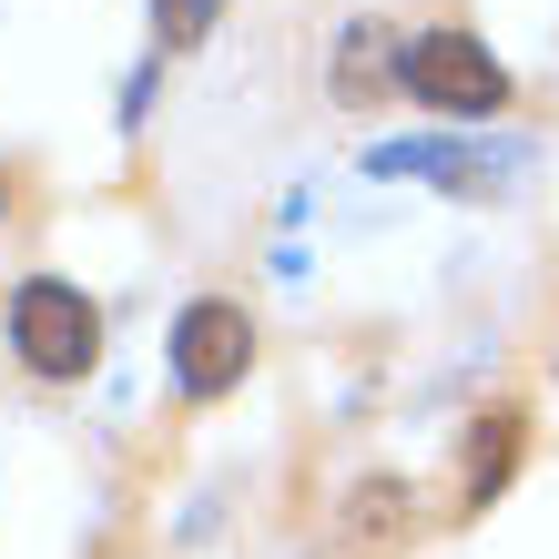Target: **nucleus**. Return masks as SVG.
<instances>
[{"instance_id": "obj_1", "label": "nucleus", "mask_w": 559, "mask_h": 559, "mask_svg": "<svg viewBox=\"0 0 559 559\" xmlns=\"http://www.w3.org/2000/svg\"><path fill=\"white\" fill-rule=\"evenodd\" d=\"M11 356H21L41 386L92 377V356H103V316H92V295L61 285V275H31V285L11 295Z\"/></svg>"}, {"instance_id": "obj_2", "label": "nucleus", "mask_w": 559, "mask_h": 559, "mask_svg": "<svg viewBox=\"0 0 559 559\" xmlns=\"http://www.w3.org/2000/svg\"><path fill=\"white\" fill-rule=\"evenodd\" d=\"M397 92H417V103L448 112V122L509 112V72L468 41V31H417V41H397Z\"/></svg>"}, {"instance_id": "obj_3", "label": "nucleus", "mask_w": 559, "mask_h": 559, "mask_svg": "<svg viewBox=\"0 0 559 559\" xmlns=\"http://www.w3.org/2000/svg\"><path fill=\"white\" fill-rule=\"evenodd\" d=\"M245 367H254V325H245V306L204 295V306L174 316V386H183V397H224Z\"/></svg>"}, {"instance_id": "obj_4", "label": "nucleus", "mask_w": 559, "mask_h": 559, "mask_svg": "<svg viewBox=\"0 0 559 559\" xmlns=\"http://www.w3.org/2000/svg\"><path fill=\"white\" fill-rule=\"evenodd\" d=\"M367 174H427V183L488 193V183H509V163H468L457 143H377V153H367Z\"/></svg>"}, {"instance_id": "obj_5", "label": "nucleus", "mask_w": 559, "mask_h": 559, "mask_svg": "<svg viewBox=\"0 0 559 559\" xmlns=\"http://www.w3.org/2000/svg\"><path fill=\"white\" fill-rule=\"evenodd\" d=\"M519 448H530V417H519V407H488V417L468 427V499H478V509H488V499L509 488Z\"/></svg>"}, {"instance_id": "obj_6", "label": "nucleus", "mask_w": 559, "mask_h": 559, "mask_svg": "<svg viewBox=\"0 0 559 559\" xmlns=\"http://www.w3.org/2000/svg\"><path fill=\"white\" fill-rule=\"evenodd\" d=\"M377 51H386V31H367V21L336 41V103H377V92L397 82V61H377Z\"/></svg>"}, {"instance_id": "obj_7", "label": "nucleus", "mask_w": 559, "mask_h": 559, "mask_svg": "<svg viewBox=\"0 0 559 559\" xmlns=\"http://www.w3.org/2000/svg\"><path fill=\"white\" fill-rule=\"evenodd\" d=\"M214 21H224V0H153V31H163V51H193Z\"/></svg>"}, {"instance_id": "obj_8", "label": "nucleus", "mask_w": 559, "mask_h": 559, "mask_svg": "<svg viewBox=\"0 0 559 559\" xmlns=\"http://www.w3.org/2000/svg\"><path fill=\"white\" fill-rule=\"evenodd\" d=\"M0 193H11V183H0Z\"/></svg>"}]
</instances>
